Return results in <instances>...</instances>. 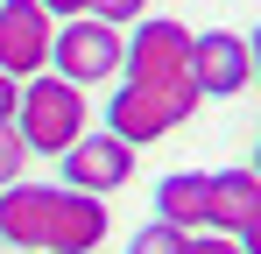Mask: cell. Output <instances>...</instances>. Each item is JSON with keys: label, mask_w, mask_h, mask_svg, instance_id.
<instances>
[{"label": "cell", "mask_w": 261, "mask_h": 254, "mask_svg": "<svg viewBox=\"0 0 261 254\" xmlns=\"http://www.w3.org/2000/svg\"><path fill=\"white\" fill-rule=\"evenodd\" d=\"M191 254H247V247L226 240V233H191Z\"/></svg>", "instance_id": "5bb4252c"}, {"label": "cell", "mask_w": 261, "mask_h": 254, "mask_svg": "<svg viewBox=\"0 0 261 254\" xmlns=\"http://www.w3.org/2000/svg\"><path fill=\"white\" fill-rule=\"evenodd\" d=\"M198 106H205V92L191 78L184 85H134V78H120L113 99H106V134H120L127 148H148V141L176 134Z\"/></svg>", "instance_id": "7a4b0ae2"}, {"label": "cell", "mask_w": 261, "mask_h": 254, "mask_svg": "<svg viewBox=\"0 0 261 254\" xmlns=\"http://www.w3.org/2000/svg\"><path fill=\"white\" fill-rule=\"evenodd\" d=\"M57 169H64V191H85V198H106V191H120L134 176V148L120 141V134H78L64 156H57Z\"/></svg>", "instance_id": "52a82bcc"}, {"label": "cell", "mask_w": 261, "mask_h": 254, "mask_svg": "<svg viewBox=\"0 0 261 254\" xmlns=\"http://www.w3.org/2000/svg\"><path fill=\"white\" fill-rule=\"evenodd\" d=\"M127 254H191V233H176V226H163V219H148V226L127 240Z\"/></svg>", "instance_id": "8fae6325"}, {"label": "cell", "mask_w": 261, "mask_h": 254, "mask_svg": "<svg viewBox=\"0 0 261 254\" xmlns=\"http://www.w3.org/2000/svg\"><path fill=\"white\" fill-rule=\"evenodd\" d=\"M49 49H57V21H49L36 0H0V71L14 85L43 78Z\"/></svg>", "instance_id": "8992f818"}, {"label": "cell", "mask_w": 261, "mask_h": 254, "mask_svg": "<svg viewBox=\"0 0 261 254\" xmlns=\"http://www.w3.org/2000/svg\"><path fill=\"white\" fill-rule=\"evenodd\" d=\"M49 71L71 78L78 92L85 85H106L127 71V36L99 14H78V21H57V49H49Z\"/></svg>", "instance_id": "277c9868"}, {"label": "cell", "mask_w": 261, "mask_h": 254, "mask_svg": "<svg viewBox=\"0 0 261 254\" xmlns=\"http://www.w3.org/2000/svg\"><path fill=\"white\" fill-rule=\"evenodd\" d=\"M254 219H261V176L254 169H212L205 176V233L240 240Z\"/></svg>", "instance_id": "9c48e42d"}, {"label": "cell", "mask_w": 261, "mask_h": 254, "mask_svg": "<svg viewBox=\"0 0 261 254\" xmlns=\"http://www.w3.org/2000/svg\"><path fill=\"white\" fill-rule=\"evenodd\" d=\"M49 21H78V14H92V0H36Z\"/></svg>", "instance_id": "9a60e30c"}, {"label": "cell", "mask_w": 261, "mask_h": 254, "mask_svg": "<svg viewBox=\"0 0 261 254\" xmlns=\"http://www.w3.org/2000/svg\"><path fill=\"white\" fill-rule=\"evenodd\" d=\"M113 233L106 198L64 191V184H7L0 191V240L21 254H92Z\"/></svg>", "instance_id": "6da1fadb"}, {"label": "cell", "mask_w": 261, "mask_h": 254, "mask_svg": "<svg viewBox=\"0 0 261 254\" xmlns=\"http://www.w3.org/2000/svg\"><path fill=\"white\" fill-rule=\"evenodd\" d=\"M155 219L176 233H205V169H170L155 184Z\"/></svg>", "instance_id": "30bf717a"}, {"label": "cell", "mask_w": 261, "mask_h": 254, "mask_svg": "<svg viewBox=\"0 0 261 254\" xmlns=\"http://www.w3.org/2000/svg\"><path fill=\"white\" fill-rule=\"evenodd\" d=\"M92 14L113 21V29H127V21H148V0H92Z\"/></svg>", "instance_id": "4fadbf2b"}, {"label": "cell", "mask_w": 261, "mask_h": 254, "mask_svg": "<svg viewBox=\"0 0 261 254\" xmlns=\"http://www.w3.org/2000/svg\"><path fill=\"white\" fill-rule=\"evenodd\" d=\"M14 106H21V85L0 71V120H14Z\"/></svg>", "instance_id": "2e32d148"}, {"label": "cell", "mask_w": 261, "mask_h": 254, "mask_svg": "<svg viewBox=\"0 0 261 254\" xmlns=\"http://www.w3.org/2000/svg\"><path fill=\"white\" fill-rule=\"evenodd\" d=\"M191 42H198V29H184V21H163V14L134 21L127 71H120V78H134V85H184V78H191ZM191 85H198V78H191Z\"/></svg>", "instance_id": "5b68a950"}, {"label": "cell", "mask_w": 261, "mask_h": 254, "mask_svg": "<svg viewBox=\"0 0 261 254\" xmlns=\"http://www.w3.org/2000/svg\"><path fill=\"white\" fill-rule=\"evenodd\" d=\"M247 57H254V78H261V21H254V36H247Z\"/></svg>", "instance_id": "ac0fdd59"}, {"label": "cell", "mask_w": 261, "mask_h": 254, "mask_svg": "<svg viewBox=\"0 0 261 254\" xmlns=\"http://www.w3.org/2000/svg\"><path fill=\"white\" fill-rule=\"evenodd\" d=\"M21 169H29V141L14 134V120H0V191L21 184Z\"/></svg>", "instance_id": "7c38bea8"}, {"label": "cell", "mask_w": 261, "mask_h": 254, "mask_svg": "<svg viewBox=\"0 0 261 254\" xmlns=\"http://www.w3.org/2000/svg\"><path fill=\"white\" fill-rule=\"evenodd\" d=\"M14 134L29 141V156H64L78 134H92L85 92H78L71 78H57V71L29 78L21 85V106H14Z\"/></svg>", "instance_id": "3957f363"}, {"label": "cell", "mask_w": 261, "mask_h": 254, "mask_svg": "<svg viewBox=\"0 0 261 254\" xmlns=\"http://www.w3.org/2000/svg\"><path fill=\"white\" fill-rule=\"evenodd\" d=\"M240 247H247V254H261V219L247 226V233H240Z\"/></svg>", "instance_id": "e0dca14e"}, {"label": "cell", "mask_w": 261, "mask_h": 254, "mask_svg": "<svg viewBox=\"0 0 261 254\" xmlns=\"http://www.w3.org/2000/svg\"><path fill=\"white\" fill-rule=\"evenodd\" d=\"M191 78L205 99H233L254 85V57H247V36L240 29H205L191 42Z\"/></svg>", "instance_id": "ba28073f"}]
</instances>
